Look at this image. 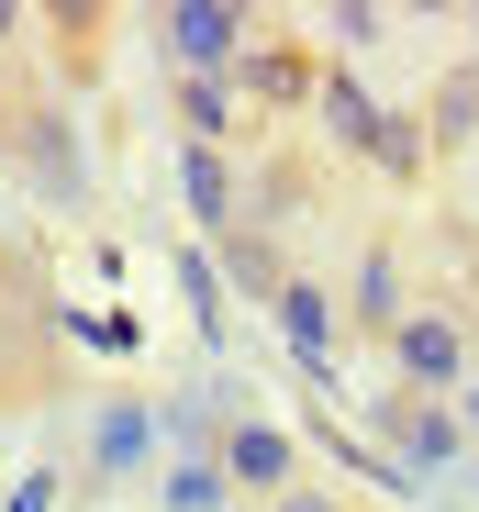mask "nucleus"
Wrapping results in <instances>:
<instances>
[{
	"instance_id": "nucleus-12",
	"label": "nucleus",
	"mask_w": 479,
	"mask_h": 512,
	"mask_svg": "<svg viewBox=\"0 0 479 512\" xmlns=\"http://www.w3.org/2000/svg\"><path fill=\"white\" fill-rule=\"evenodd\" d=\"M279 512H335V501H324V490H290V501H279Z\"/></svg>"
},
{
	"instance_id": "nucleus-2",
	"label": "nucleus",
	"mask_w": 479,
	"mask_h": 512,
	"mask_svg": "<svg viewBox=\"0 0 479 512\" xmlns=\"http://www.w3.org/2000/svg\"><path fill=\"white\" fill-rule=\"evenodd\" d=\"M390 368H402V390H457V379H468V312L413 301L402 334H390Z\"/></svg>"
},
{
	"instance_id": "nucleus-1",
	"label": "nucleus",
	"mask_w": 479,
	"mask_h": 512,
	"mask_svg": "<svg viewBox=\"0 0 479 512\" xmlns=\"http://www.w3.org/2000/svg\"><path fill=\"white\" fill-rule=\"evenodd\" d=\"M246 12H223V0H168L156 12V45H168L179 78H223V67H246Z\"/></svg>"
},
{
	"instance_id": "nucleus-5",
	"label": "nucleus",
	"mask_w": 479,
	"mask_h": 512,
	"mask_svg": "<svg viewBox=\"0 0 479 512\" xmlns=\"http://www.w3.org/2000/svg\"><path fill=\"white\" fill-rule=\"evenodd\" d=\"M268 312H279V334H290V346H301L312 368H324V346H335V301L312 290V279H290V290H279Z\"/></svg>"
},
{
	"instance_id": "nucleus-11",
	"label": "nucleus",
	"mask_w": 479,
	"mask_h": 512,
	"mask_svg": "<svg viewBox=\"0 0 479 512\" xmlns=\"http://www.w3.org/2000/svg\"><path fill=\"white\" fill-rule=\"evenodd\" d=\"M246 90H268V101H290V90H301V67H290V56H246Z\"/></svg>"
},
{
	"instance_id": "nucleus-14",
	"label": "nucleus",
	"mask_w": 479,
	"mask_h": 512,
	"mask_svg": "<svg viewBox=\"0 0 479 512\" xmlns=\"http://www.w3.org/2000/svg\"><path fill=\"white\" fill-rule=\"evenodd\" d=\"M468 423H479V379H468Z\"/></svg>"
},
{
	"instance_id": "nucleus-10",
	"label": "nucleus",
	"mask_w": 479,
	"mask_h": 512,
	"mask_svg": "<svg viewBox=\"0 0 479 512\" xmlns=\"http://www.w3.org/2000/svg\"><path fill=\"white\" fill-rule=\"evenodd\" d=\"M390 435H402L413 457H446V446H457V423H435V412H390Z\"/></svg>"
},
{
	"instance_id": "nucleus-9",
	"label": "nucleus",
	"mask_w": 479,
	"mask_h": 512,
	"mask_svg": "<svg viewBox=\"0 0 479 512\" xmlns=\"http://www.w3.org/2000/svg\"><path fill=\"white\" fill-rule=\"evenodd\" d=\"M223 490H234V479H223V457H190V468L168 479V501H179V512H223Z\"/></svg>"
},
{
	"instance_id": "nucleus-4",
	"label": "nucleus",
	"mask_w": 479,
	"mask_h": 512,
	"mask_svg": "<svg viewBox=\"0 0 479 512\" xmlns=\"http://www.w3.org/2000/svg\"><path fill=\"white\" fill-rule=\"evenodd\" d=\"M12 156L34 167V190H45V201H78V145H67V123H56L45 101H23V123H12Z\"/></svg>"
},
{
	"instance_id": "nucleus-3",
	"label": "nucleus",
	"mask_w": 479,
	"mask_h": 512,
	"mask_svg": "<svg viewBox=\"0 0 479 512\" xmlns=\"http://www.w3.org/2000/svg\"><path fill=\"white\" fill-rule=\"evenodd\" d=\"M223 479L257 490V501H290V490H301V457H290L279 423H223Z\"/></svg>"
},
{
	"instance_id": "nucleus-13",
	"label": "nucleus",
	"mask_w": 479,
	"mask_h": 512,
	"mask_svg": "<svg viewBox=\"0 0 479 512\" xmlns=\"http://www.w3.org/2000/svg\"><path fill=\"white\" fill-rule=\"evenodd\" d=\"M0 34H23V12H12V0H0Z\"/></svg>"
},
{
	"instance_id": "nucleus-6",
	"label": "nucleus",
	"mask_w": 479,
	"mask_h": 512,
	"mask_svg": "<svg viewBox=\"0 0 479 512\" xmlns=\"http://www.w3.org/2000/svg\"><path fill=\"white\" fill-rule=\"evenodd\" d=\"M402 312H413V301H402V268H390V245H379L368 268H357V323L390 346V334H402Z\"/></svg>"
},
{
	"instance_id": "nucleus-8",
	"label": "nucleus",
	"mask_w": 479,
	"mask_h": 512,
	"mask_svg": "<svg viewBox=\"0 0 479 512\" xmlns=\"http://www.w3.org/2000/svg\"><path fill=\"white\" fill-rule=\"evenodd\" d=\"M179 123H190V145H212L234 123V90H223V78H179Z\"/></svg>"
},
{
	"instance_id": "nucleus-7",
	"label": "nucleus",
	"mask_w": 479,
	"mask_h": 512,
	"mask_svg": "<svg viewBox=\"0 0 479 512\" xmlns=\"http://www.w3.org/2000/svg\"><path fill=\"white\" fill-rule=\"evenodd\" d=\"M179 179H190V212H201L212 234H234V179H223V156H212V145H190Z\"/></svg>"
}]
</instances>
